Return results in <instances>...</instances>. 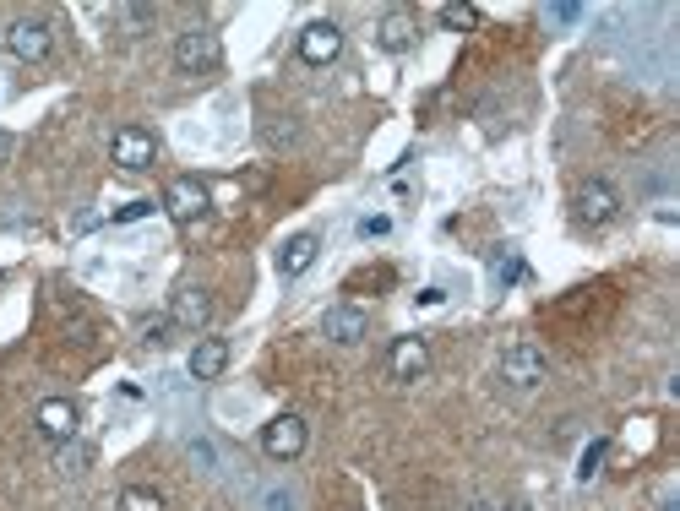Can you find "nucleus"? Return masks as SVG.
<instances>
[{"label":"nucleus","mask_w":680,"mask_h":511,"mask_svg":"<svg viewBox=\"0 0 680 511\" xmlns=\"http://www.w3.org/2000/svg\"><path fill=\"white\" fill-rule=\"evenodd\" d=\"M294 49H300L305 66H332V60L343 55V28H338V22H327V17H321V22H305V28H300V44H294Z\"/></svg>","instance_id":"6e6552de"},{"label":"nucleus","mask_w":680,"mask_h":511,"mask_svg":"<svg viewBox=\"0 0 680 511\" xmlns=\"http://www.w3.org/2000/svg\"><path fill=\"white\" fill-rule=\"evenodd\" d=\"M147 213H153V202H126V207H115V223H142Z\"/></svg>","instance_id":"b1692460"},{"label":"nucleus","mask_w":680,"mask_h":511,"mask_svg":"<svg viewBox=\"0 0 680 511\" xmlns=\"http://www.w3.org/2000/svg\"><path fill=\"white\" fill-rule=\"evenodd\" d=\"M66 332H71V338H77V343H93V338H98L93 316H88V310H82V305H66Z\"/></svg>","instance_id":"6ab92c4d"},{"label":"nucleus","mask_w":680,"mask_h":511,"mask_svg":"<svg viewBox=\"0 0 680 511\" xmlns=\"http://www.w3.org/2000/svg\"><path fill=\"white\" fill-rule=\"evenodd\" d=\"M229 370V343L224 338H202L191 348V376L196 381H218Z\"/></svg>","instance_id":"ddd939ff"},{"label":"nucleus","mask_w":680,"mask_h":511,"mask_svg":"<svg viewBox=\"0 0 680 511\" xmlns=\"http://www.w3.org/2000/svg\"><path fill=\"white\" fill-rule=\"evenodd\" d=\"M572 213H577L583 229H604V223L621 218V196H615L610 180H583V185H577V196H572Z\"/></svg>","instance_id":"f03ea898"},{"label":"nucleus","mask_w":680,"mask_h":511,"mask_svg":"<svg viewBox=\"0 0 680 511\" xmlns=\"http://www.w3.org/2000/svg\"><path fill=\"white\" fill-rule=\"evenodd\" d=\"M207 207H213V196H207V185L196 180V174H180V180H169L164 191V213L175 223H202Z\"/></svg>","instance_id":"423d86ee"},{"label":"nucleus","mask_w":680,"mask_h":511,"mask_svg":"<svg viewBox=\"0 0 680 511\" xmlns=\"http://www.w3.org/2000/svg\"><path fill=\"white\" fill-rule=\"evenodd\" d=\"M316 251H321L316 234H294V240H283V251H278V272H283V278H300V272H311Z\"/></svg>","instance_id":"4468645a"},{"label":"nucleus","mask_w":680,"mask_h":511,"mask_svg":"<svg viewBox=\"0 0 680 511\" xmlns=\"http://www.w3.org/2000/svg\"><path fill=\"white\" fill-rule=\"evenodd\" d=\"M604 457H610V441H593L588 452H583V468H577V479H599V468H604Z\"/></svg>","instance_id":"aec40b11"},{"label":"nucleus","mask_w":680,"mask_h":511,"mask_svg":"<svg viewBox=\"0 0 680 511\" xmlns=\"http://www.w3.org/2000/svg\"><path fill=\"white\" fill-rule=\"evenodd\" d=\"M441 28L474 33V28H479V6H468V0H447V6H441Z\"/></svg>","instance_id":"dca6fc26"},{"label":"nucleus","mask_w":680,"mask_h":511,"mask_svg":"<svg viewBox=\"0 0 680 511\" xmlns=\"http://www.w3.org/2000/svg\"><path fill=\"white\" fill-rule=\"evenodd\" d=\"M33 425H39V435H44V441L66 446V441H77V430H82V414H77V403H71V397H49V403H39V414H33Z\"/></svg>","instance_id":"1a4fd4ad"},{"label":"nucleus","mask_w":680,"mask_h":511,"mask_svg":"<svg viewBox=\"0 0 680 511\" xmlns=\"http://www.w3.org/2000/svg\"><path fill=\"white\" fill-rule=\"evenodd\" d=\"M544 376H550V359H544V348L539 343H512L501 354V381H512V386H539Z\"/></svg>","instance_id":"0eeeda50"},{"label":"nucleus","mask_w":680,"mask_h":511,"mask_svg":"<svg viewBox=\"0 0 680 511\" xmlns=\"http://www.w3.org/2000/svg\"><path fill=\"white\" fill-rule=\"evenodd\" d=\"M218 60H224V39H218L213 28H185L175 39V66L185 77H202V71H218Z\"/></svg>","instance_id":"f257e3e1"},{"label":"nucleus","mask_w":680,"mask_h":511,"mask_svg":"<svg viewBox=\"0 0 680 511\" xmlns=\"http://www.w3.org/2000/svg\"><path fill=\"white\" fill-rule=\"evenodd\" d=\"M191 463H202L207 473H218V452H213V441H191Z\"/></svg>","instance_id":"5701e85b"},{"label":"nucleus","mask_w":680,"mask_h":511,"mask_svg":"<svg viewBox=\"0 0 680 511\" xmlns=\"http://www.w3.org/2000/svg\"><path fill=\"white\" fill-rule=\"evenodd\" d=\"M474 511H490V506H474Z\"/></svg>","instance_id":"c85d7f7f"},{"label":"nucleus","mask_w":680,"mask_h":511,"mask_svg":"<svg viewBox=\"0 0 680 511\" xmlns=\"http://www.w3.org/2000/svg\"><path fill=\"white\" fill-rule=\"evenodd\" d=\"M115 511H164V495L147 490V484H126V490H120V501H115Z\"/></svg>","instance_id":"f3484780"},{"label":"nucleus","mask_w":680,"mask_h":511,"mask_svg":"<svg viewBox=\"0 0 680 511\" xmlns=\"http://www.w3.org/2000/svg\"><path fill=\"white\" fill-rule=\"evenodd\" d=\"M305 441H311V430H305L300 414H278L262 425V452L272 457V463H294V457L305 452Z\"/></svg>","instance_id":"20e7f679"},{"label":"nucleus","mask_w":680,"mask_h":511,"mask_svg":"<svg viewBox=\"0 0 680 511\" xmlns=\"http://www.w3.org/2000/svg\"><path fill=\"white\" fill-rule=\"evenodd\" d=\"M387 229H392L387 218H360V234H365V240H381V234H387Z\"/></svg>","instance_id":"a878e982"},{"label":"nucleus","mask_w":680,"mask_h":511,"mask_svg":"<svg viewBox=\"0 0 680 511\" xmlns=\"http://www.w3.org/2000/svg\"><path fill=\"white\" fill-rule=\"evenodd\" d=\"M109 158H115L126 174H142L158 164V136L147 126H120L115 136H109Z\"/></svg>","instance_id":"7ed1b4c3"},{"label":"nucleus","mask_w":680,"mask_h":511,"mask_svg":"<svg viewBox=\"0 0 680 511\" xmlns=\"http://www.w3.org/2000/svg\"><path fill=\"white\" fill-rule=\"evenodd\" d=\"M169 327H175V321H169V316H158V321H142V343H169V338H164Z\"/></svg>","instance_id":"393cba45"},{"label":"nucleus","mask_w":680,"mask_h":511,"mask_svg":"<svg viewBox=\"0 0 680 511\" xmlns=\"http://www.w3.org/2000/svg\"><path fill=\"white\" fill-rule=\"evenodd\" d=\"M376 39H381V49L403 55V49L414 44V17H408V11H387V17H381V28H376Z\"/></svg>","instance_id":"2eb2a0df"},{"label":"nucleus","mask_w":680,"mask_h":511,"mask_svg":"<svg viewBox=\"0 0 680 511\" xmlns=\"http://www.w3.org/2000/svg\"><path fill=\"white\" fill-rule=\"evenodd\" d=\"M321 332H327L332 343H365V332H370V321H365V310L360 305H332L327 316H321Z\"/></svg>","instance_id":"9d476101"},{"label":"nucleus","mask_w":680,"mask_h":511,"mask_svg":"<svg viewBox=\"0 0 680 511\" xmlns=\"http://www.w3.org/2000/svg\"><path fill=\"white\" fill-rule=\"evenodd\" d=\"M6 49L17 60H28V66H39V60H49V49H55V28L44 17H17L6 28Z\"/></svg>","instance_id":"39448f33"},{"label":"nucleus","mask_w":680,"mask_h":511,"mask_svg":"<svg viewBox=\"0 0 680 511\" xmlns=\"http://www.w3.org/2000/svg\"><path fill=\"white\" fill-rule=\"evenodd\" d=\"M387 370H392V381H419V376H425V370H430L425 338H398V343H392Z\"/></svg>","instance_id":"9b49d317"},{"label":"nucleus","mask_w":680,"mask_h":511,"mask_svg":"<svg viewBox=\"0 0 680 511\" xmlns=\"http://www.w3.org/2000/svg\"><path fill=\"white\" fill-rule=\"evenodd\" d=\"M169 321L185 332H202L207 321H213V299H207V289H180L175 294V310H169Z\"/></svg>","instance_id":"f8f14e48"},{"label":"nucleus","mask_w":680,"mask_h":511,"mask_svg":"<svg viewBox=\"0 0 680 511\" xmlns=\"http://www.w3.org/2000/svg\"><path fill=\"white\" fill-rule=\"evenodd\" d=\"M577 17H583V6H550V22H561V28H566V22H577Z\"/></svg>","instance_id":"bb28decb"},{"label":"nucleus","mask_w":680,"mask_h":511,"mask_svg":"<svg viewBox=\"0 0 680 511\" xmlns=\"http://www.w3.org/2000/svg\"><path fill=\"white\" fill-rule=\"evenodd\" d=\"M262 511H294V490H283V484H278V490H267Z\"/></svg>","instance_id":"412c9836"},{"label":"nucleus","mask_w":680,"mask_h":511,"mask_svg":"<svg viewBox=\"0 0 680 511\" xmlns=\"http://www.w3.org/2000/svg\"><path fill=\"white\" fill-rule=\"evenodd\" d=\"M496 272H501L506 283H512L517 272H523V261H517V251H512V245H501V256H496Z\"/></svg>","instance_id":"4be33fe9"},{"label":"nucleus","mask_w":680,"mask_h":511,"mask_svg":"<svg viewBox=\"0 0 680 511\" xmlns=\"http://www.w3.org/2000/svg\"><path fill=\"white\" fill-rule=\"evenodd\" d=\"M11 158H17V136H11V131H0V169H6Z\"/></svg>","instance_id":"cd10ccee"},{"label":"nucleus","mask_w":680,"mask_h":511,"mask_svg":"<svg viewBox=\"0 0 680 511\" xmlns=\"http://www.w3.org/2000/svg\"><path fill=\"white\" fill-rule=\"evenodd\" d=\"M88 463H93V446H82V441H66L55 452V468L71 473V479H77V473H88Z\"/></svg>","instance_id":"a211bd4d"}]
</instances>
